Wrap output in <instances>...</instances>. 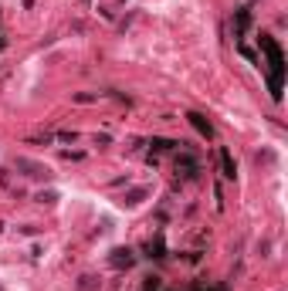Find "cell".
Instances as JSON below:
<instances>
[{"mask_svg":"<svg viewBox=\"0 0 288 291\" xmlns=\"http://www.w3.org/2000/svg\"><path fill=\"white\" fill-rule=\"evenodd\" d=\"M261 51L268 55V71H271V95L275 99H281V75H285V58H281V47L268 37V34H261Z\"/></svg>","mask_w":288,"mask_h":291,"instance_id":"cell-1","label":"cell"},{"mask_svg":"<svg viewBox=\"0 0 288 291\" xmlns=\"http://www.w3.org/2000/svg\"><path fill=\"white\" fill-rule=\"evenodd\" d=\"M221 163H224V176H234V163H231V153L221 149Z\"/></svg>","mask_w":288,"mask_h":291,"instance_id":"cell-2","label":"cell"},{"mask_svg":"<svg viewBox=\"0 0 288 291\" xmlns=\"http://www.w3.org/2000/svg\"><path fill=\"white\" fill-rule=\"evenodd\" d=\"M190 122L197 125V129H200V132H203V135H211V122H203L200 115H190Z\"/></svg>","mask_w":288,"mask_h":291,"instance_id":"cell-3","label":"cell"},{"mask_svg":"<svg viewBox=\"0 0 288 291\" xmlns=\"http://www.w3.org/2000/svg\"><path fill=\"white\" fill-rule=\"evenodd\" d=\"M197 291H224V288H197Z\"/></svg>","mask_w":288,"mask_h":291,"instance_id":"cell-4","label":"cell"}]
</instances>
